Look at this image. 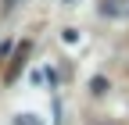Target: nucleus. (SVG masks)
Masks as SVG:
<instances>
[{"instance_id":"1","label":"nucleus","mask_w":129,"mask_h":125,"mask_svg":"<svg viewBox=\"0 0 129 125\" xmlns=\"http://www.w3.org/2000/svg\"><path fill=\"white\" fill-rule=\"evenodd\" d=\"M29 50H32V43H29V39L14 46V61H11V72H7V82H11V79H18V75H22L25 61H29Z\"/></svg>"},{"instance_id":"2","label":"nucleus","mask_w":129,"mask_h":125,"mask_svg":"<svg viewBox=\"0 0 129 125\" xmlns=\"http://www.w3.org/2000/svg\"><path fill=\"white\" fill-rule=\"evenodd\" d=\"M90 89L97 93V97H104V93H108V79H104V75H93V79H90Z\"/></svg>"},{"instance_id":"3","label":"nucleus","mask_w":129,"mask_h":125,"mask_svg":"<svg viewBox=\"0 0 129 125\" xmlns=\"http://www.w3.org/2000/svg\"><path fill=\"white\" fill-rule=\"evenodd\" d=\"M118 4H122V0H104V7H101V14H118V11H122Z\"/></svg>"},{"instance_id":"4","label":"nucleus","mask_w":129,"mask_h":125,"mask_svg":"<svg viewBox=\"0 0 129 125\" xmlns=\"http://www.w3.org/2000/svg\"><path fill=\"white\" fill-rule=\"evenodd\" d=\"M11 50H14V46H11V39H7V43H0V61H4V57H7Z\"/></svg>"},{"instance_id":"5","label":"nucleus","mask_w":129,"mask_h":125,"mask_svg":"<svg viewBox=\"0 0 129 125\" xmlns=\"http://www.w3.org/2000/svg\"><path fill=\"white\" fill-rule=\"evenodd\" d=\"M14 4H18V0H4V11H11V7H14Z\"/></svg>"}]
</instances>
